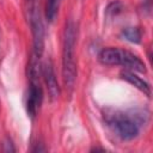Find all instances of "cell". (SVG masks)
<instances>
[{"mask_svg":"<svg viewBox=\"0 0 153 153\" xmlns=\"http://www.w3.org/2000/svg\"><path fill=\"white\" fill-rule=\"evenodd\" d=\"M98 59L100 63L105 66H123L129 71H135L140 73L146 72L145 62L137 55L126 49L115 47L104 48L99 53Z\"/></svg>","mask_w":153,"mask_h":153,"instance_id":"cell-2","label":"cell"},{"mask_svg":"<svg viewBox=\"0 0 153 153\" xmlns=\"http://www.w3.org/2000/svg\"><path fill=\"white\" fill-rule=\"evenodd\" d=\"M123 10V4L120 1V0H115V1H111L106 8H105V14L108 18H114L116 17L117 14H120Z\"/></svg>","mask_w":153,"mask_h":153,"instance_id":"cell-9","label":"cell"},{"mask_svg":"<svg viewBox=\"0 0 153 153\" xmlns=\"http://www.w3.org/2000/svg\"><path fill=\"white\" fill-rule=\"evenodd\" d=\"M121 78L126 81H128L129 84H131L134 87H136L137 90H140L141 92H143L147 97L151 96V85L143 80L142 78H140L139 75H136L134 73V71H129V69H126V71H122L120 73Z\"/></svg>","mask_w":153,"mask_h":153,"instance_id":"cell-6","label":"cell"},{"mask_svg":"<svg viewBox=\"0 0 153 153\" xmlns=\"http://www.w3.org/2000/svg\"><path fill=\"white\" fill-rule=\"evenodd\" d=\"M38 2L37 0H25V8H26V13H30L32 11H35L36 8H38Z\"/></svg>","mask_w":153,"mask_h":153,"instance_id":"cell-11","label":"cell"},{"mask_svg":"<svg viewBox=\"0 0 153 153\" xmlns=\"http://www.w3.org/2000/svg\"><path fill=\"white\" fill-rule=\"evenodd\" d=\"M146 1V4H147V6L149 7V4H151V0H145Z\"/></svg>","mask_w":153,"mask_h":153,"instance_id":"cell-12","label":"cell"},{"mask_svg":"<svg viewBox=\"0 0 153 153\" xmlns=\"http://www.w3.org/2000/svg\"><path fill=\"white\" fill-rule=\"evenodd\" d=\"M42 76L44 79L47 91H48V94H49L50 99L51 100L57 99L59 96H60V86H59V82H57L56 74H55L54 65L50 60L45 61L42 65Z\"/></svg>","mask_w":153,"mask_h":153,"instance_id":"cell-5","label":"cell"},{"mask_svg":"<svg viewBox=\"0 0 153 153\" xmlns=\"http://www.w3.org/2000/svg\"><path fill=\"white\" fill-rule=\"evenodd\" d=\"M61 1L62 0H47V2H45V18L49 23H53L55 20Z\"/></svg>","mask_w":153,"mask_h":153,"instance_id":"cell-8","label":"cell"},{"mask_svg":"<svg viewBox=\"0 0 153 153\" xmlns=\"http://www.w3.org/2000/svg\"><path fill=\"white\" fill-rule=\"evenodd\" d=\"M121 37L131 43H140L142 33L139 27H124L121 31Z\"/></svg>","mask_w":153,"mask_h":153,"instance_id":"cell-7","label":"cell"},{"mask_svg":"<svg viewBox=\"0 0 153 153\" xmlns=\"http://www.w3.org/2000/svg\"><path fill=\"white\" fill-rule=\"evenodd\" d=\"M78 37V25L73 20L66 23L62 41V80L67 90L74 87L76 80L75 45Z\"/></svg>","mask_w":153,"mask_h":153,"instance_id":"cell-1","label":"cell"},{"mask_svg":"<svg viewBox=\"0 0 153 153\" xmlns=\"http://www.w3.org/2000/svg\"><path fill=\"white\" fill-rule=\"evenodd\" d=\"M105 121L108 126L115 131V134L120 136L122 140L129 141L139 135L140 131L139 121L131 115L114 111L105 116Z\"/></svg>","mask_w":153,"mask_h":153,"instance_id":"cell-3","label":"cell"},{"mask_svg":"<svg viewBox=\"0 0 153 153\" xmlns=\"http://www.w3.org/2000/svg\"><path fill=\"white\" fill-rule=\"evenodd\" d=\"M43 99L41 78L29 79V90L26 96V112L31 118H35Z\"/></svg>","mask_w":153,"mask_h":153,"instance_id":"cell-4","label":"cell"},{"mask_svg":"<svg viewBox=\"0 0 153 153\" xmlns=\"http://www.w3.org/2000/svg\"><path fill=\"white\" fill-rule=\"evenodd\" d=\"M1 149L4 152H16V147H14V145L10 137H6L2 141V148Z\"/></svg>","mask_w":153,"mask_h":153,"instance_id":"cell-10","label":"cell"}]
</instances>
